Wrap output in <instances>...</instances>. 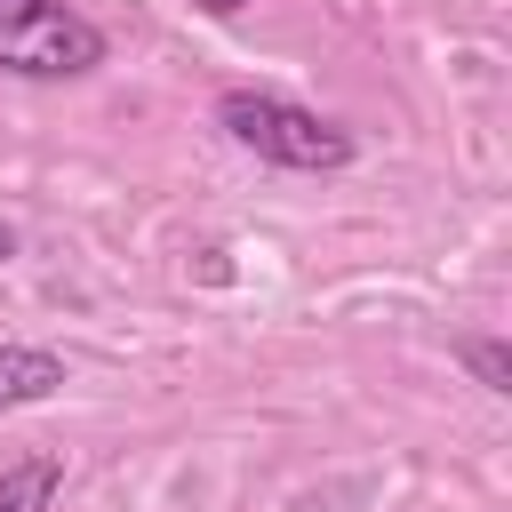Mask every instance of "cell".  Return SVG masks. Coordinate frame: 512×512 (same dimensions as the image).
I'll list each match as a JSON object with an SVG mask.
<instances>
[{"label":"cell","mask_w":512,"mask_h":512,"mask_svg":"<svg viewBox=\"0 0 512 512\" xmlns=\"http://www.w3.org/2000/svg\"><path fill=\"white\" fill-rule=\"evenodd\" d=\"M64 488V456H24L0 472V512H48Z\"/></svg>","instance_id":"cell-4"},{"label":"cell","mask_w":512,"mask_h":512,"mask_svg":"<svg viewBox=\"0 0 512 512\" xmlns=\"http://www.w3.org/2000/svg\"><path fill=\"white\" fill-rule=\"evenodd\" d=\"M64 384V360L40 344H0V408H32Z\"/></svg>","instance_id":"cell-3"},{"label":"cell","mask_w":512,"mask_h":512,"mask_svg":"<svg viewBox=\"0 0 512 512\" xmlns=\"http://www.w3.org/2000/svg\"><path fill=\"white\" fill-rule=\"evenodd\" d=\"M104 64V32L64 0H0V72L16 80H80Z\"/></svg>","instance_id":"cell-2"},{"label":"cell","mask_w":512,"mask_h":512,"mask_svg":"<svg viewBox=\"0 0 512 512\" xmlns=\"http://www.w3.org/2000/svg\"><path fill=\"white\" fill-rule=\"evenodd\" d=\"M200 280H216V288L232 280V264H224V248H200Z\"/></svg>","instance_id":"cell-6"},{"label":"cell","mask_w":512,"mask_h":512,"mask_svg":"<svg viewBox=\"0 0 512 512\" xmlns=\"http://www.w3.org/2000/svg\"><path fill=\"white\" fill-rule=\"evenodd\" d=\"M456 360L480 376V392H512V352H504V344H488V336H464V344H456Z\"/></svg>","instance_id":"cell-5"},{"label":"cell","mask_w":512,"mask_h":512,"mask_svg":"<svg viewBox=\"0 0 512 512\" xmlns=\"http://www.w3.org/2000/svg\"><path fill=\"white\" fill-rule=\"evenodd\" d=\"M200 8H208V16H240L248 0H200Z\"/></svg>","instance_id":"cell-7"},{"label":"cell","mask_w":512,"mask_h":512,"mask_svg":"<svg viewBox=\"0 0 512 512\" xmlns=\"http://www.w3.org/2000/svg\"><path fill=\"white\" fill-rule=\"evenodd\" d=\"M216 128H224L240 152H256V160H272V168H296V176H336V168H352V128H336V120L288 104V96H264V88H224V96H216Z\"/></svg>","instance_id":"cell-1"},{"label":"cell","mask_w":512,"mask_h":512,"mask_svg":"<svg viewBox=\"0 0 512 512\" xmlns=\"http://www.w3.org/2000/svg\"><path fill=\"white\" fill-rule=\"evenodd\" d=\"M8 256H16V224H0V264H8Z\"/></svg>","instance_id":"cell-8"}]
</instances>
